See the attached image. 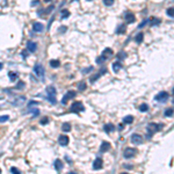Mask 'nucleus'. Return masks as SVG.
Listing matches in <instances>:
<instances>
[{
	"label": "nucleus",
	"instance_id": "37",
	"mask_svg": "<svg viewBox=\"0 0 174 174\" xmlns=\"http://www.w3.org/2000/svg\"><path fill=\"white\" fill-rule=\"evenodd\" d=\"M48 121H49V118H48V117H43V118L41 120V124L45 125V124H46V123H48Z\"/></svg>",
	"mask_w": 174,
	"mask_h": 174
},
{
	"label": "nucleus",
	"instance_id": "16",
	"mask_svg": "<svg viewBox=\"0 0 174 174\" xmlns=\"http://www.w3.org/2000/svg\"><path fill=\"white\" fill-rule=\"evenodd\" d=\"M132 122H134V117L131 115L125 116L124 118H123V123H124V124H131Z\"/></svg>",
	"mask_w": 174,
	"mask_h": 174
},
{
	"label": "nucleus",
	"instance_id": "30",
	"mask_svg": "<svg viewBox=\"0 0 174 174\" xmlns=\"http://www.w3.org/2000/svg\"><path fill=\"white\" fill-rule=\"evenodd\" d=\"M11 173L12 174H21V172L16 167H11Z\"/></svg>",
	"mask_w": 174,
	"mask_h": 174
},
{
	"label": "nucleus",
	"instance_id": "9",
	"mask_svg": "<svg viewBox=\"0 0 174 174\" xmlns=\"http://www.w3.org/2000/svg\"><path fill=\"white\" fill-rule=\"evenodd\" d=\"M69 142H70V139H69V137H67V136H65V135H60V136H59V138H58V143L60 144L62 146H65V145H67V144H69Z\"/></svg>",
	"mask_w": 174,
	"mask_h": 174
},
{
	"label": "nucleus",
	"instance_id": "50",
	"mask_svg": "<svg viewBox=\"0 0 174 174\" xmlns=\"http://www.w3.org/2000/svg\"><path fill=\"white\" fill-rule=\"evenodd\" d=\"M0 174H1V170H0Z\"/></svg>",
	"mask_w": 174,
	"mask_h": 174
},
{
	"label": "nucleus",
	"instance_id": "15",
	"mask_svg": "<svg viewBox=\"0 0 174 174\" xmlns=\"http://www.w3.org/2000/svg\"><path fill=\"white\" fill-rule=\"evenodd\" d=\"M103 129H104V131H106L107 134H109V132H112L113 130L115 129V127H114V124H112V123H108V124H104Z\"/></svg>",
	"mask_w": 174,
	"mask_h": 174
},
{
	"label": "nucleus",
	"instance_id": "19",
	"mask_svg": "<svg viewBox=\"0 0 174 174\" xmlns=\"http://www.w3.org/2000/svg\"><path fill=\"white\" fill-rule=\"evenodd\" d=\"M62 130L64 132H69L70 130H71V124H69V123H64L62 125Z\"/></svg>",
	"mask_w": 174,
	"mask_h": 174
},
{
	"label": "nucleus",
	"instance_id": "29",
	"mask_svg": "<svg viewBox=\"0 0 174 174\" xmlns=\"http://www.w3.org/2000/svg\"><path fill=\"white\" fill-rule=\"evenodd\" d=\"M139 110H140V112H143V113H144V112H147V110H149V107H147V104L143 103V104L139 107Z\"/></svg>",
	"mask_w": 174,
	"mask_h": 174
},
{
	"label": "nucleus",
	"instance_id": "33",
	"mask_svg": "<svg viewBox=\"0 0 174 174\" xmlns=\"http://www.w3.org/2000/svg\"><path fill=\"white\" fill-rule=\"evenodd\" d=\"M101 76L100 73H98V74H95V76H93L92 78H91V82H94V81H96L99 79V77Z\"/></svg>",
	"mask_w": 174,
	"mask_h": 174
},
{
	"label": "nucleus",
	"instance_id": "11",
	"mask_svg": "<svg viewBox=\"0 0 174 174\" xmlns=\"http://www.w3.org/2000/svg\"><path fill=\"white\" fill-rule=\"evenodd\" d=\"M43 28H44V26L41 22H35L33 24V29H34L35 33H41V31L43 30Z\"/></svg>",
	"mask_w": 174,
	"mask_h": 174
},
{
	"label": "nucleus",
	"instance_id": "12",
	"mask_svg": "<svg viewBox=\"0 0 174 174\" xmlns=\"http://www.w3.org/2000/svg\"><path fill=\"white\" fill-rule=\"evenodd\" d=\"M36 49H37V44H36V43L31 42V41H29V42L27 43V50L28 51H30V52H35Z\"/></svg>",
	"mask_w": 174,
	"mask_h": 174
},
{
	"label": "nucleus",
	"instance_id": "10",
	"mask_svg": "<svg viewBox=\"0 0 174 174\" xmlns=\"http://www.w3.org/2000/svg\"><path fill=\"white\" fill-rule=\"evenodd\" d=\"M124 19H125V22L127 23H132L135 20H136L135 15L132 13H130V12H127V13H125Z\"/></svg>",
	"mask_w": 174,
	"mask_h": 174
},
{
	"label": "nucleus",
	"instance_id": "2",
	"mask_svg": "<svg viewBox=\"0 0 174 174\" xmlns=\"http://www.w3.org/2000/svg\"><path fill=\"white\" fill-rule=\"evenodd\" d=\"M84 110H85V107L82 106V103L80 101L73 102L71 108H70V112L71 113H80V112H84Z\"/></svg>",
	"mask_w": 174,
	"mask_h": 174
},
{
	"label": "nucleus",
	"instance_id": "35",
	"mask_svg": "<svg viewBox=\"0 0 174 174\" xmlns=\"http://www.w3.org/2000/svg\"><path fill=\"white\" fill-rule=\"evenodd\" d=\"M23 87H24V82H23V81H19L18 85H16V88L21 89V88H23Z\"/></svg>",
	"mask_w": 174,
	"mask_h": 174
},
{
	"label": "nucleus",
	"instance_id": "24",
	"mask_svg": "<svg viewBox=\"0 0 174 174\" xmlns=\"http://www.w3.org/2000/svg\"><path fill=\"white\" fill-rule=\"evenodd\" d=\"M165 116H167V117H172V116H173V108H168V109H166L165 110Z\"/></svg>",
	"mask_w": 174,
	"mask_h": 174
},
{
	"label": "nucleus",
	"instance_id": "13",
	"mask_svg": "<svg viewBox=\"0 0 174 174\" xmlns=\"http://www.w3.org/2000/svg\"><path fill=\"white\" fill-rule=\"evenodd\" d=\"M108 150H110V143L108 142H103L100 146V152H107Z\"/></svg>",
	"mask_w": 174,
	"mask_h": 174
},
{
	"label": "nucleus",
	"instance_id": "42",
	"mask_svg": "<svg viewBox=\"0 0 174 174\" xmlns=\"http://www.w3.org/2000/svg\"><path fill=\"white\" fill-rule=\"evenodd\" d=\"M92 70H93V67H88V70H84V73H87V72H89V71H92Z\"/></svg>",
	"mask_w": 174,
	"mask_h": 174
},
{
	"label": "nucleus",
	"instance_id": "6",
	"mask_svg": "<svg viewBox=\"0 0 174 174\" xmlns=\"http://www.w3.org/2000/svg\"><path fill=\"white\" fill-rule=\"evenodd\" d=\"M136 152H137L136 149H132V147H127V149L124 150V152H123V156H124V158H127V159H130V158H132V157L136 154Z\"/></svg>",
	"mask_w": 174,
	"mask_h": 174
},
{
	"label": "nucleus",
	"instance_id": "28",
	"mask_svg": "<svg viewBox=\"0 0 174 174\" xmlns=\"http://www.w3.org/2000/svg\"><path fill=\"white\" fill-rule=\"evenodd\" d=\"M110 55H113V51L112 49H109V48H107V49L103 51V56L106 57V56H110Z\"/></svg>",
	"mask_w": 174,
	"mask_h": 174
},
{
	"label": "nucleus",
	"instance_id": "43",
	"mask_svg": "<svg viewBox=\"0 0 174 174\" xmlns=\"http://www.w3.org/2000/svg\"><path fill=\"white\" fill-rule=\"evenodd\" d=\"M22 56H23V57H26V56H27V52H26V51H23V52H22Z\"/></svg>",
	"mask_w": 174,
	"mask_h": 174
},
{
	"label": "nucleus",
	"instance_id": "36",
	"mask_svg": "<svg viewBox=\"0 0 174 174\" xmlns=\"http://www.w3.org/2000/svg\"><path fill=\"white\" fill-rule=\"evenodd\" d=\"M30 112L34 114V116H35V117L40 115V110H38V109H34V110H33V109H30Z\"/></svg>",
	"mask_w": 174,
	"mask_h": 174
},
{
	"label": "nucleus",
	"instance_id": "26",
	"mask_svg": "<svg viewBox=\"0 0 174 174\" xmlns=\"http://www.w3.org/2000/svg\"><path fill=\"white\" fill-rule=\"evenodd\" d=\"M160 23V20L156 18H152L151 19V26H156V24H159Z\"/></svg>",
	"mask_w": 174,
	"mask_h": 174
},
{
	"label": "nucleus",
	"instance_id": "41",
	"mask_svg": "<svg viewBox=\"0 0 174 174\" xmlns=\"http://www.w3.org/2000/svg\"><path fill=\"white\" fill-rule=\"evenodd\" d=\"M146 22H147V21H144L143 23H140V24H139V26H138V28H142V27H144V26L146 24Z\"/></svg>",
	"mask_w": 174,
	"mask_h": 174
},
{
	"label": "nucleus",
	"instance_id": "18",
	"mask_svg": "<svg viewBox=\"0 0 174 174\" xmlns=\"http://www.w3.org/2000/svg\"><path fill=\"white\" fill-rule=\"evenodd\" d=\"M59 65H60V63L58 59H51L50 60V66L51 67H58Z\"/></svg>",
	"mask_w": 174,
	"mask_h": 174
},
{
	"label": "nucleus",
	"instance_id": "32",
	"mask_svg": "<svg viewBox=\"0 0 174 174\" xmlns=\"http://www.w3.org/2000/svg\"><path fill=\"white\" fill-rule=\"evenodd\" d=\"M103 4L106 6H112L114 4V0H103Z\"/></svg>",
	"mask_w": 174,
	"mask_h": 174
},
{
	"label": "nucleus",
	"instance_id": "8",
	"mask_svg": "<svg viewBox=\"0 0 174 174\" xmlns=\"http://www.w3.org/2000/svg\"><path fill=\"white\" fill-rule=\"evenodd\" d=\"M103 166V160L101 158H96L93 162V168L94 170H101Z\"/></svg>",
	"mask_w": 174,
	"mask_h": 174
},
{
	"label": "nucleus",
	"instance_id": "39",
	"mask_svg": "<svg viewBox=\"0 0 174 174\" xmlns=\"http://www.w3.org/2000/svg\"><path fill=\"white\" fill-rule=\"evenodd\" d=\"M120 57H123V58H124V57H127V54H123V52H120V54H118V58H120Z\"/></svg>",
	"mask_w": 174,
	"mask_h": 174
},
{
	"label": "nucleus",
	"instance_id": "21",
	"mask_svg": "<svg viewBox=\"0 0 174 174\" xmlns=\"http://www.w3.org/2000/svg\"><path fill=\"white\" fill-rule=\"evenodd\" d=\"M144 38V35H143V33H139L138 35L135 37V41L137 42V43H142V41H143Z\"/></svg>",
	"mask_w": 174,
	"mask_h": 174
},
{
	"label": "nucleus",
	"instance_id": "44",
	"mask_svg": "<svg viewBox=\"0 0 174 174\" xmlns=\"http://www.w3.org/2000/svg\"><path fill=\"white\" fill-rule=\"evenodd\" d=\"M31 5H33V6H35V5H37V1H33V4H31Z\"/></svg>",
	"mask_w": 174,
	"mask_h": 174
},
{
	"label": "nucleus",
	"instance_id": "25",
	"mask_svg": "<svg viewBox=\"0 0 174 174\" xmlns=\"http://www.w3.org/2000/svg\"><path fill=\"white\" fill-rule=\"evenodd\" d=\"M70 16V12L67 11V9H64V11H62V19H66Z\"/></svg>",
	"mask_w": 174,
	"mask_h": 174
},
{
	"label": "nucleus",
	"instance_id": "14",
	"mask_svg": "<svg viewBox=\"0 0 174 174\" xmlns=\"http://www.w3.org/2000/svg\"><path fill=\"white\" fill-rule=\"evenodd\" d=\"M55 167H56V170L57 171H62L64 168V165H63V161L60 159H57V160L55 161Z\"/></svg>",
	"mask_w": 174,
	"mask_h": 174
},
{
	"label": "nucleus",
	"instance_id": "4",
	"mask_svg": "<svg viewBox=\"0 0 174 174\" xmlns=\"http://www.w3.org/2000/svg\"><path fill=\"white\" fill-rule=\"evenodd\" d=\"M34 71L36 72V74L38 76V78H41V81H44V69L42 65H35L34 66Z\"/></svg>",
	"mask_w": 174,
	"mask_h": 174
},
{
	"label": "nucleus",
	"instance_id": "22",
	"mask_svg": "<svg viewBox=\"0 0 174 174\" xmlns=\"http://www.w3.org/2000/svg\"><path fill=\"white\" fill-rule=\"evenodd\" d=\"M8 76H9V79H11V81H15V80H16V78H18V74H16L15 72H9Z\"/></svg>",
	"mask_w": 174,
	"mask_h": 174
},
{
	"label": "nucleus",
	"instance_id": "27",
	"mask_svg": "<svg viewBox=\"0 0 174 174\" xmlns=\"http://www.w3.org/2000/svg\"><path fill=\"white\" fill-rule=\"evenodd\" d=\"M125 33V26H120L117 28V34H124Z\"/></svg>",
	"mask_w": 174,
	"mask_h": 174
},
{
	"label": "nucleus",
	"instance_id": "1",
	"mask_svg": "<svg viewBox=\"0 0 174 174\" xmlns=\"http://www.w3.org/2000/svg\"><path fill=\"white\" fill-rule=\"evenodd\" d=\"M46 93H48V101H49L50 103H52V104H55L56 103V88H55L54 86H49V87H46Z\"/></svg>",
	"mask_w": 174,
	"mask_h": 174
},
{
	"label": "nucleus",
	"instance_id": "20",
	"mask_svg": "<svg viewBox=\"0 0 174 174\" xmlns=\"http://www.w3.org/2000/svg\"><path fill=\"white\" fill-rule=\"evenodd\" d=\"M86 87H87V85H86L85 81H80V82L78 84V89H79V91H85Z\"/></svg>",
	"mask_w": 174,
	"mask_h": 174
},
{
	"label": "nucleus",
	"instance_id": "49",
	"mask_svg": "<svg viewBox=\"0 0 174 174\" xmlns=\"http://www.w3.org/2000/svg\"><path fill=\"white\" fill-rule=\"evenodd\" d=\"M87 1H92V0H87Z\"/></svg>",
	"mask_w": 174,
	"mask_h": 174
},
{
	"label": "nucleus",
	"instance_id": "47",
	"mask_svg": "<svg viewBox=\"0 0 174 174\" xmlns=\"http://www.w3.org/2000/svg\"><path fill=\"white\" fill-rule=\"evenodd\" d=\"M69 174H76V173H73V172H71V173H69Z\"/></svg>",
	"mask_w": 174,
	"mask_h": 174
},
{
	"label": "nucleus",
	"instance_id": "7",
	"mask_svg": "<svg viewBox=\"0 0 174 174\" xmlns=\"http://www.w3.org/2000/svg\"><path fill=\"white\" fill-rule=\"evenodd\" d=\"M131 142L134 144H136V145H139V144L143 143V137L138 134H134L131 136Z\"/></svg>",
	"mask_w": 174,
	"mask_h": 174
},
{
	"label": "nucleus",
	"instance_id": "34",
	"mask_svg": "<svg viewBox=\"0 0 174 174\" xmlns=\"http://www.w3.org/2000/svg\"><path fill=\"white\" fill-rule=\"evenodd\" d=\"M104 60H106V57H104V56H101V57H99V58H98L96 63H98V64H102V63L104 62Z\"/></svg>",
	"mask_w": 174,
	"mask_h": 174
},
{
	"label": "nucleus",
	"instance_id": "40",
	"mask_svg": "<svg viewBox=\"0 0 174 174\" xmlns=\"http://www.w3.org/2000/svg\"><path fill=\"white\" fill-rule=\"evenodd\" d=\"M67 28L66 27H60L59 28V31H60V33H64V30H66Z\"/></svg>",
	"mask_w": 174,
	"mask_h": 174
},
{
	"label": "nucleus",
	"instance_id": "48",
	"mask_svg": "<svg viewBox=\"0 0 174 174\" xmlns=\"http://www.w3.org/2000/svg\"><path fill=\"white\" fill-rule=\"evenodd\" d=\"M121 174H129V173H125V172H124V173H121Z\"/></svg>",
	"mask_w": 174,
	"mask_h": 174
},
{
	"label": "nucleus",
	"instance_id": "3",
	"mask_svg": "<svg viewBox=\"0 0 174 174\" xmlns=\"http://www.w3.org/2000/svg\"><path fill=\"white\" fill-rule=\"evenodd\" d=\"M161 128H162V125H160V124H157V123H150V124L147 125V131H149V136H152V135L154 134L156 131L160 130Z\"/></svg>",
	"mask_w": 174,
	"mask_h": 174
},
{
	"label": "nucleus",
	"instance_id": "46",
	"mask_svg": "<svg viewBox=\"0 0 174 174\" xmlns=\"http://www.w3.org/2000/svg\"><path fill=\"white\" fill-rule=\"evenodd\" d=\"M45 2H49V1H51V0H44Z\"/></svg>",
	"mask_w": 174,
	"mask_h": 174
},
{
	"label": "nucleus",
	"instance_id": "45",
	"mask_svg": "<svg viewBox=\"0 0 174 174\" xmlns=\"http://www.w3.org/2000/svg\"><path fill=\"white\" fill-rule=\"evenodd\" d=\"M2 66H4V65H2V63H0V70L2 69Z\"/></svg>",
	"mask_w": 174,
	"mask_h": 174
},
{
	"label": "nucleus",
	"instance_id": "17",
	"mask_svg": "<svg viewBox=\"0 0 174 174\" xmlns=\"http://www.w3.org/2000/svg\"><path fill=\"white\" fill-rule=\"evenodd\" d=\"M120 69H122V64H121V62H115L113 63V70L115 72H117Z\"/></svg>",
	"mask_w": 174,
	"mask_h": 174
},
{
	"label": "nucleus",
	"instance_id": "5",
	"mask_svg": "<svg viewBox=\"0 0 174 174\" xmlns=\"http://www.w3.org/2000/svg\"><path fill=\"white\" fill-rule=\"evenodd\" d=\"M168 98H170V94L167 92H160L159 94H157V96L154 99L157 101H159V102H166L168 100Z\"/></svg>",
	"mask_w": 174,
	"mask_h": 174
},
{
	"label": "nucleus",
	"instance_id": "23",
	"mask_svg": "<svg viewBox=\"0 0 174 174\" xmlns=\"http://www.w3.org/2000/svg\"><path fill=\"white\" fill-rule=\"evenodd\" d=\"M76 92H74V91H69V92H67L66 94H65V95H66L67 98H69V100H70V99H73L74 98V96H76Z\"/></svg>",
	"mask_w": 174,
	"mask_h": 174
},
{
	"label": "nucleus",
	"instance_id": "31",
	"mask_svg": "<svg viewBox=\"0 0 174 174\" xmlns=\"http://www.w3.org/2000/svg\"><path fill=\"white\" fill-rule=\"evenodd\" d=\"M9 120V116L8 115H4V116H0V122H6V121Z\"/></svg>",
	"mask_w": 174,
	"mask_h": 174
},
{
	"label": "nucleus",
	"instance_id": "38",
	"mask_svg": "<svg viewBox=\"0 0 174 174\" xmlns=\"http://www.w3.org/2000/svg\"><path fill=\"white\" fill-rule=\"evenodd\" d=\"M167 14H168V15H170L171 18H173V7H171V8H168L167 9Z\"/></svg>",
	"mask_w": 174,
	"mask_h": 174
}]
</instances>
